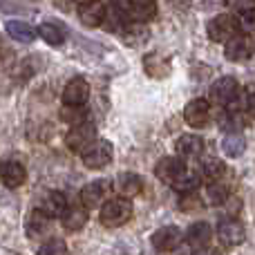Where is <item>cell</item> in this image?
Here are the masks:
<instances>
[{
	"label": "cell",
	"instance_id": "cell-1",
	"mask_svg": "<svg viewBox=\"0 0 255 255\" xmlns=\"http://www.w3.org/2000/svg\"><path fill=\"white\" fill-rule=\"evenodd\" d=\"M132 217V202L128 197H112L106 199L101 204V213H99V220H101L103 226L108 229H119L130 222Z\"/></svg>",
	"mask_w": 255,
	"mask_h": 255
},
{
	"label": "cell",
	"instance_id": "cell-2",
	"mask_svg": "<svg viewBox=\"0 0 255 255\" xmlns=\"http://www.w3.org/2000/svg\"><path fill=\"white\" fill-rule=\"evenodd\" d=\"M112 157H115V148H112V143L106 139H97L92 145H88V148L81 152V159H83L85 168H90V170L106 168L108 163L112 161Z\"/></svg>",
	"mask_w": 255,
	"mask_h": 255
},
{
	"label": "cell",
	"instance_id": "cell-3",
	"mask_svg": "<svg viewBox=\"0 0 255 255\" xmlns=\"http://www.w3.org/2000/svg\"><path fill=\"white\" fill-rule=\"evenodd\" d=\"M97 141V126L92 121H81L70 128V132L65 134V145L72 152H83L88 145H92Z\"/></svg>",
	"mask_w": 255,
	"mask_h": 255
},
{
	"label": "cell",
	"instance_id": "cell-4",
	"mask_svg": "<svg viewBox=\"0 0 255 255\" xmlns=\"http://www.w3.org/2000/svg\"><path fill=\"white\" fill-rule=\"evenodd\" d=\"M240 31V20L231 13H220L208 22V36L215 43H229L231 38H235Z\"/></svg>",
	"mask_w": 255,
	"mask_h": 255
},
{
	"label": "cell",
	"instance_id": "cell-5",
	"mask_svg": "<svg viewBox=\"0 0 255 255\" xmlns=\"http://www.w3.org/2000/svg\"><path fill=\"white\" fill-rule=\"evenodd\" d=\"M90 99V83L83 76H74L67 81L63 90V106L65 108H85Z\"/></svg>",
	"mask_w": 255,
	"mask_h": 255
},
{
	"label": "cell",
	"instance_id": "cell-6",
	"mask_svg": "<svg viewBox=\"0 0 255 255\" xmlns=\"http://www.w3.org/2000/svg\"><path fill=\"white\" fill-rule=\"evenodd\" d=\"M150 242H152L154 251L170 253V251H175L181 242H184V233H181L177 226H161V229H157L152 233Z\"/></svg>",
	"mask_w": 255,
	"mask_h": 255
},
{
	"label": "cell",
	"instance_id": "cell-7",
	"mask_svg": "<svg viewBox=\"0 0 255 255\" xmlns=\"http://www.w3.org/2000/svg\"><path fill=\"white\" fill-rule=\"evenodd\" d=\"M184 121L190 128H204L211 121V103L208 99H193L190 103H186L184 108Z\"/></svg>",
	"mask_w": 255,
	"mask_h": 255
},
{
	"label": "cell",
	"instance_id": "cell-8",
	"mask_svg": "<svg viewBox=\"0 0 255 255\" xmlns=\"http://www.w3.org/2000/svg\"><path fill=\"white\" fill-rule=\"evenodd\" d=\"M253 54H255V43L251 36H235V38H231L226 43V49H224V56L231 63H244Z\"/></svg>",
	"mask_w": 255,
	"mask_h": 255
},
{
	"label": "cell",
	"instance_id": "cell-9",
	"mask_svg": "<svg viewBox=\"0 0 255 255\" xmlns=\"http://www.w3.org/2000/svg\"><path fill=\"white\" fill-rule=\"evenodd\" d=\"M67 208H70L67 195L61 193V190H49L38 204V211L43 213V215H47L49 220H58V217H63Z\"/></svg>",
	"mask_w": 255,
	"mask_h": 255
},
{
	"label": "cell",
	"instance_id": "cell-10",
	"mask_svg": "<svg viewBox=\"0 0 255 255\" xmlns=\"http://www.w3.org/2000/svg\"><path fill=\"white\" fill-rule=\"evenodd\" d=\"M108 190H110V181L108 179L90 181V184H85L83 190H81V204H83L88 211L90 208L101 206V204L106 202V197H108Z\"/></svg>",
	"mask_w": 255,
	"mask_h": 255
},
{
	"label": "cell",
	"instance_id": "cell-11",
	"mask_svg": "<svg viewBox=\"0 0 255 255\" xmlns=\"http://www.w3.org/2000/svg\"><path fill=\"white\" fill-rule=\"evenodd\" d=\"M217 238L224 247H240L247 240V231L235 217H229V220H222V224L217 226Z\"/></svg>",
	"mask_w": 255,
	"mask_h": 255
},
{
	"label": "cell",
	"instance_id": "cell-12",
	"mask_svg": "<svg viewBox=\"0 0 255 255\" xmlns=\"http://www.w3.org/2000/svg\"><path fill=\"white\" fill-rule=\"evenodd\" d=\"M238 81L233 76H222L211 85V101L220 103V106H229L238 97Z\"/></svg>",
	"mask_w": 255,
	"mask_h": 255
},
{
	"label": "cell",
	"instance_id": "cell-13",
	"mask_svg": "<svg viewBox=\"0 0 255 255\" xmlns=\"http://www.w3.org/2000/svg\"><path fill=\"white\" fill-rule=\"evenodd\" d=\"M186 170V163L181 161V157H161L154 166V175L157 179H161L163 184H175L177 177Z\"/></svg>",
	"mask_w": 255,
	"mask_h": 255
},
{
	"label": "cell",
	"instance_id": "cell-14",
	"mask_svg": "<svg viewBox=\"0 0 255 255\" xmlns=\"http://www.w3.org/2000/svg\"><path fill=\"white\" fill-rule=\"evenodd\" d=\"M108 7L101 0H90V2H81L79 4V20L85 27H101L106 20Z\"/></svg>",
	"mask_w": 255,
	"mask_h": 255
},
{
	"label": "cell",
	"instance_id": "cell-15",
	"mask_svg": "<svg viewBox=\"0 0 255 255\" xmlns=\"http://www.w3.org/2000/svg\"><path fill=\"white\" fill-rule=\"evenodd\" d=\"M126 16L130 22H148L157 16V0H130L126 7Z\"/></svg>",
	"mask_w": 255,
	"mask_h": 255
},
{
	"label": "cell",
	"instance_id": "cell-16",
	"mask_svg": "<svg viewBox=\"0 0 255 255\" xmlns=\"http://www.w3.org/2000/svg\"><path fill=\"white\" fill-rule=\"evenodd\" d=\"M27 179V170L20 161L16 159H9V161L0 163V181H2L7 188H20Z\"/></svg>",
	"mask_w": 255,
	"mask_h": 255
},
{
	"label": "cell",
	"instance_id": "cell-17",
	"mask_svg": "<svg viewBox=\"0 0 255 255\" xmlns=\"http://www.w3.org/2000/svg\"><path fill=\"white\" fill-rule=\"evenodd\" d=\"M38 36L45 40L47 45H52V47H61V45H65L67 40V29L65 25H61V22H54V20H45L38 25Z\"/></svg>",
	"mask_w": 255,
	"mask_h": 255
},
{
	"label": "cell",
	"instance_id": "cell-18",
	"mask_svg": "<svg viewBox=\"0 0 255 255\" xmlns=\"http://www.w3.org/2000/svg\"><path fill=\"white\" fill-rule=\"evenodd\" d=\"M211 238H213V229H211V224H206V222H195V224H190L188 231H186V242H188L190 249L208 247Z\"/></svg>",
	"mask_w": 255,
	"mask_h": 255
},
{
	"label": "cell",
	"instance_id": "cell-19",
	"mask_svg": "<svg viewBox=\"0 0 255 255\" xmlns=\"http://www.w3.org/2000/svg\"><path fill=\"white\" fill-rule=\"evenodd\" d=\"M88 208L81 204V206H70L65 211V215L61 217L63 222V229L70 231V233H76V231H81L85 224H88Z\"/></svg>",
	"mask_w": 255,
	"mask_h": 255
},
{
	"label": "cell",
	"instance_id": "cell-20",
	"mask_svg": "<svg viewBox=\"0 0 255 255\" xmlns=\"http://www.w3.org/2000/svg\"><path fill=\"white\" fill-rule=\"evenodd\" d=\"M179 157H199L204 152V139L199 134H181L175 143Z\"/></svg>",
	"mask_w": 255,
	"mask_h": 255
},
{
	"label": "cell",
	"instance_id": "cell-21",
	"mask_svg": "<svg viewBox=\"0 0 255 255\" xmlns=\"http://www.w3.org/2000/svg\"><path fill=\"white\" fill-rule=\"evenodd\" d=\"M117 190H119L121 197H136L143 190V179L134 172H124V175L117 177Z\"/></svg>",
	"mask_w": 255,
	"mask_h": 255
},
{
	"label": "cell",
	"instance_id": "cell-22",
	"mask_svg": "<svg viewBox=\"0 0 255 255\" xmlns=\"http://www.w3.org/2000/svg\"><path fill=\"white\" fill-rule=\"evenodd\" d=\"M4 27H7V34L11 36L13 40H18V43H31V40L38 36L36 27L25 20H7Z\"/></svg>",
	"mask_w": 255,
	"mask_h": 255
},
{
	"label": "cell",
	"instance_id": "cell-23",
	"mask_svg": "<svg viewBox=\"0 0 255 255\" xmlns=\"http://www.w3.org/2000/svg\"><path fill=\"white\" fill-rule=\"evenodd\" d=\"M143 67L152 79H163V76L170 74V61L161 54H148L143 58Z\"/></svg>",
	"mask_w": 255,
	"mask_h": 255
},
{
	"label": "cell",
	"instance_id": "cell-24",
	"mask_svg": "<svg viewBox=\"0 0 255 255\" xmlns=\"http://www.w3.org/2000/svg\"><path fill=\"white\" fill-rule=\"evenodd\" d=\"M49 217L47 215H43V213L36 208L34 213L29 215V220H27V224H25V229H27V235L29 238H43V235H47V231H49Z\"/></svg>",
	"mask_w": 255,
	"mask_h": 255
},
{
	"label": "cell",
	"instance_id": "cell-25",
	"mask_svg": "<svg viewBox=\"0 0 255 255\" xmlns=\"http://www.w3.org/2000/svg\"><path fill=\"white\" fill-rule=\"evenodd\" d=\"M199 175L204 177V179H208V184L211 181H222V177L226 175V166L220 161V159H204L202 166H199Z\"/></svg>",
	"mask_w": 255,
	"mask_h": 255
},
{
	"label": "cell",
	"instance_id": "cell-26",
	"mask_svg": "<svg viewBox=\"0 0 255 255\" xmlns=\"http://www.w3.org/2000/svg\"><path fill=\"white\" fill-rule=\"evenodd\" d=\"M199 181H202V175H197V172H193V170L186 168V170L177 177V181L172 184V188H175L177 193H197Z\"/></svg>",
	"mask_w": 255,
	"mask_h": 255
},
{
	"label": "cell",
	"instance_id": "cell-27",
	"mask_svg": "<svg viewBox=\"0 0 255 255\" xmlns=\"http://www.w3.org/2000/svg\"><path fill=\"white\" fill-rule=\"evenodd\" d=\"M121 36H124V40L130 45V47H136V45H143L150 34L141 22H134V25H126V29L121 31Z\"/></svg>",
	"mask_w": 255,
	"mask_h": 255
},
{
	"label": "cell",
	"instance_id": "cell-28",
	"mask_svg": "<svg viewBox=\"0 0 255 255\" xmlns=\"http://www.w3.org/2000/svg\"><path fill=\"white\" fill-rule=\"evenodd\" d=\"M222 150H224L226 157H240L244 152V136L238 132H229V134L222 139Z\"/></svg>",
	"mask_w": 255,
	"mask_h": 255
},
{
	"label": "cell",
	"instance_id": "cell-29",
	"mask_svg": "<svg viewBox=\"0 0 255 255\" xmlns=\"http://www.w3.org/2000/svg\"><path fill=\"white\" fill-rule=\"evenodd\" d=\"M229 197H231V190L226 184H222V181H211V184H208L206 199L213 204V206H222Z\"/></svg>",
	"mask_w": 255,
	"mask_h": 255
},
{
	"label": "cell",
	"instance_id": "cell-30",
	"mask_svg": "<svg viewBox=\"0 0 255 255\" xmlns=\"http://www.w3.org/2000/svg\"><path fill=\"white\" fill-rule=\"evenodd\" d=\"M67 244L61 238H49L38 247L36 255H67Z\"/></svg>",
	"mask_w": 255,
	"mask_h": 255
},
{
	"label": "cell",
	"instance_id": "cell-31",
	"mask_svg": "<svg viewBox=\"0 0 255 255\" xmlns=\"http://www.w3.org/2000/svg\"><path fill=\"white\" fill-rule=\"evenodd\" d=\"M177 206H179L181 213H193V211H199V208H202V199H199L197 193H179Z\"/></svg>",
	"mask_w": 255,
	"mask_h": 255
},
{
	"label": "cell",
	"instance_id": "cell-32",
	"mask_svg": "<svg viewBox=\"0 0 255 255\" xmlns=\"http://www.w3.org/2000/svg\"><path fill=\"white\" fill-rule=\"evenodd\" d=\"M220 126L224 128L226 132H238L240 128H242V119H240V115H220Z\"/></svg>",
	"mask_w": 255,
	"mask_h": 255
},
{
	"label": "cell",
	"instance_id": "cell-33",
	"mask_svg": "<svg viewBox=\"0 0 255 255\" xmlns=\"http://www.w3.org/2000/svg\"><path fill=\"white\" fill-rule=\"evenodd\" d=\"M240 29H244L247 34H255V7L247 9V11L240 16Z\"/></svg>",
	"mask_w": 255,
	"mask_h": 255
},
{
	"label": "cell",
	"instance_id": "cell-34",
	"mask_svg": "<svg viewBox=\"0 0 255 255\" xmlns=\"http://www.w3.org/2000/svg\"><path fill=\"white\" fill-rule=\"evenodd\" d=\"M226 2V7L229 9H233V11H240V13H244L247 9H253L255 7V0H224Z\"/></svg>",
	"mask_w": 255,
	"mask_h": 255
},
{
	"label": "cell",
	"instance_id": "cell-35",
	"mask_svg": "<svg viewBox=\"0 0 255 255\" xmlns=\"http://www.w3.org/2000/svg\"><path fill=\"white\" fill-rule=\"evenodd\" d=\"M244 108L255 117V85H249L244 90Z\"/></svg>",
	"mask_w": 255,
	"mask_h": 255
},
{
	"label": "cell",
	"instance_id": "cell-36",
	"mask_svg": "<svg viewBox=\"0 0 255 255\" xmlns=\"http://www.w3.org/2000/svg\"><path fill=\"white\" fill-rule=\"evenodd\" d=\"M195 255H222L217 249H213V247H204V249H197V253Z\"/></svg>",
	"mask_w": 255,
	"mask_h": 255
},
{
	"label": "cell",
	"instance_id": "cell-37",
	"mask_svg": "<svg viewBox=\"0 0 255 255\" xmlns=\"http://www.w3.org/2000/svg\"><path fill=\"white\" fill-rule=\"evenodd\" d=\"M112 4H115V7H121V9H126L128 7V2H130V0H110Z\"/></svg>",
	"mask_w": 255,
	"mask_h": 255
},
{
	"label": "cell",
	"instance_id": "cell-38",
	"mask_svg": "<svg viewBox=\"0 0 255 255\" xmlns=\"http://www.w3.org/2000/svg\"><path fill=\"white\" fill-rule=\"evenodd\" d=\"M76 2H79V4H81V2H90V0H76Z\"/></svg>",
	"mask_w": 255,
	"mask_h": 255
}]
</instances>
